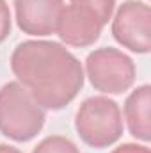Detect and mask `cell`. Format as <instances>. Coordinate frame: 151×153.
Returning a JSON list of instances; mask_svg holds the SVG:
<instances>
[{"label":"cell","mask_w":151,"mask_h":153,"mask_svg":"<svg viewBox=\"0 0 151 153\" xmlns=\"http://www.w3.org/2000/svg\"><path fill=\"white\" fill-rule=\"evenodd\" d=\"M16 80L44 111H61L84 87L82 62L61 43L29 39L11 53Z\"/></svg>","instance_id":"obj_1"},{"label":"cell","mask_w":151,"mask_h":153,"mask_svg":"<svg viewBox=\"0 0 151 153\" xmlns=\"http://www.w3.org/2000/svg\"><path fill=\"white\" fill-rule=\"evenodd\" d=\"M44 109L18 82L0 87V134L14 143L32 141L44 126Z\"/></svg>","instance_id":"obj_2"},{"label":"cell","mask_w":151,"mask_h":153,"mask_svg":"<svg viewBox=\"0 0 151 153\" xmlns=\"http://www.w3.org/2000/svg\"><path fill=\"white\" fill-rule=\"evenodd\" d=\"M75 130L87 146L109 148L123 135V112L109 96H91L76 111Z\"/></svg>","instance_id":"obj_3"},{"label":"cell","mask_w":151,"mask_h":153,"mask_svg":"<svg viewBox=\"0 0 151 153\" xmlns=\"http://www.w3.org/2000/svg\"><path fill=\"white\" fill-rule=\"evenodd\" d=\"M85 73L91 85L103 94H123L135 82V62L112 46L96 48L85 59Z\"/></svg>","instance_id":"obj_4"},{"label":"cell","mask_w":151,"mask_h":153,"mask_svg":"<svg viewBox=\"0 0 151 153\" xmlns=\"http://www.w3.org/2000/svg\"><path fill=\"white\" fill-rule=\"evenodd\" d=\"M112 36L133 53L151 52V7L146 2L126 0L112 18Z\"/></svg>","instance_id":"obj_5"},{"label":"cell","mask_w":151,"mask_h":153,"mask_svg":"<svg viewBox=\"0 0 151 153\" xmlns=\"http://www.w3.org/2000/svg\"><path fill=\"white\" fill-rule=\"evenodd\" d=\"M62 7L64 0H14L18 29L36 38L55 34Z\"/></svg>","instance_id":"obj_6"},{"label":"cell","mask_w":151,"mask_h":153,"mask_svg":"<svg viewBox=\"0 0 151 153\" xmlns=\"http://www.w3.org/2000/svg\"><path fill=\"white\" fill-rule=\"evenodd\" d=\"M101 29L103 25L93 14H89L87 11H84L78 5L70 4L62 7L55 34L68 46L85 48V46L94 45L100 39Z\"/></svg>","instance_id":"obj_7"},{"label":"cell","mask_w":151,"mask_h":153,"mask_svg":"<svg viewBox=\"0 0 151 153\" xmlns=\"http://www.w3.org/2000/svg\"><path fill=\"white\" fill-rule=\"evenodd\" d=\"M151 85L142 84L133 89L123 107L130 134L142 143L151 141Z\"/></svg>","instance_id":"obj_8"},{"label":"cell","mask_w":151,"mask_h":153,"mask_svg":"<svg viewBox=\"0 0 151 153\" xmlns=\"http://www.w3.org/2000/svg\"><path fill=\"white\" fill-rule=\"evenodd\" d=\"M70 2L93 14L103 27L109 23V20H112L115 0H70Z\"/></svg>","instance_id":"obj_9"},{"label":"cell","mask_w":151,"mask_h":153,"mask_svg":"<svg viewBox=\"0 0 151 153\" xmlns=\"http://www.w3.org/2000/svg\"><path fill=\"white\" fill-rule=\"evenodd\" d=\"M32 153H80L78 146L71 139L62 135H50L44 137L38 146L32 150Z\"/></svg>","instance_id":"obj_10"},{"label":"cell","mask_w":151,"mask_h":153,"mask_svg":"<svg viewBox=\"0 0 151 153\" xmlns=\"http://www.w3.org/2000/svg\"><path fill=\"white\" fill-rule=\"evenodd\" d=\"M13 27V18H11V9L5 0H0V45L9 38Z\"/></svg>","instance_id":"obj_11"},{"label":"cell","mask_w":151,"mask_h":153,"mask_svg":"<svg viewBox=\"0 0 151 153\" xmlns=\"http://www.w3.org/2000/svg\"><path fill=\"white\" fill-rule=\"evenodd\" d=\"M110 153H151L148 146L144 144H133V143H124L117 148H114Z\"/></svg>","instance_id":"obj_12"},{"label":"cell","mask_w":151,"mask_h":153,"mask_svg":"<svg viewBox=\"0 0 151 153\" xmlns=\"http://www.w3.org/2000/svg\"><path fill=\"white\" fill-rule=\"evenodd\" d=\"M0 153H23V152H20L18 148L9 146V144H0Z\"/></svg>","instance_id":"obj_13"}]
</instances>
